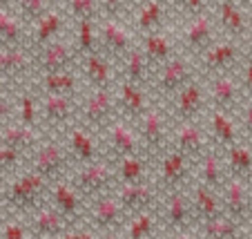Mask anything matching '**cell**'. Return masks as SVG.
Returning a JSON list of instances; mask_svg holds the SVG:
<instances>
[{
	"label": "cell",
	"instance_id": "41",
	"mask_svg": "<svg viewBox=\"0 0 252 239\" xmlns=\"http://www.w3.org/2000/svg\"><path fill=\"white\" fill-rule=\"evenodd\" d=\"M16 103V121L25 125H33V128H38L40 125V99L38 94L29 87H25L18 96L14 99Z\"/></svg>",
	"mask_w": 252,
	"mask_h": 239
},
{
	"label": "cell",
	"instance_id": "53",
	"mask_svg": "<svg viewBox=\"0 0 252 239\" xmlns=\"http://www.w3.org/2000/svg\"><path fill=\"white\" fill-rule=\"evenodd\" d=\"M11 217V208H9V204L5 201V197H2V192H0V226L5 224L7 219Z\"/></svg>",
	"mask_w": 252,
	"mask_h": 239
},
{
	"label": "cell",
	"instance_id": "4",
	"mask_svg": "<svg viewBox=\"0 0 252 239\" xmlns=\"http://www.w3.org/2000/svg\"><path fill=\"white\" fill-rule=\"evenodd\" d=\"M74 186L78 188L85 201H92L105 192L114 190L116 186V170L114 159L98 157L90 163H78V170L74 172Z\"/></svg>",
	"mask_w": 252,
	"mask_h": 239
},
{
	"label": "cell",
	"instance_id": "31",
	"mask_svg": "<svg viewBox=\"0 0 252 239\" xmlns=\"http://www.w3.org/2000/svg\"><path fill=\"white\" fill-rule=\"evenodd\" d=\"M43 141V132L38 128H33V125H25L20 121H7L2 128H0V143L5 145H11V148L20 150L25 152L27 157L36 145Z\"/></svg>",
	"mask_w": 252,
	"mask_h": 239
},
{
	"label": "cell",
	"instance_id": "7",
	"mask_svg": "<svg viewBox=\"0 0 252 239\" xmlns=\"http://www.w3.org/2000/svg\"><path fill=\"white\" fill-rule=\"evenodd\" d=\"M194 74V65L188 61L186 56H174L167 63H163L152 76V83H150V92L157 96L158 101H170L176 92L181 90L188 81H192Z\"/></svg>",
	"mask_w": 252,
	"mask_h": 239
},
{
	"label": "cell",
	"instance_id": "13",
	"mask_svg": "<svg viewBox=\"0 0 252 239\" xmlns=\"http://www.w3.org/2000/svg\"><path fill=\"white\" fill-rule=\"evenodd\" d=\"M114 195L121 201V206L125 208L127 217L136 215L141 210L158 208V201H161V192H158L152 177L143 179V181H134V183H116Z\"/></svg>",
	"mask_w": 252,
	"mask_h": 239
},
{
	"label": "cell",
	"instance_id": "55",
	"mask_svg": "<svg viewBox=\"0 0 252 239\" xmlns=\"http://www.w3.org/2000/svg\"><path fill=\"white\" fill-rule=\"evenodd\" d=\"M16 0H0V9H14Z\"/></svg>",
	"mask_w": 252,
	"mask_h": 239
},
{
	"label": "cell",
	"instance_id": "51",
	"mask_svg": "<svg viewBox=\"0 0 252 239\" xmlns=\"http://www.w3.org/2000/svg\"><path fill=\"white\" fill-rule=\"evenodd\" d=\"M241 90L248 99H252V61H248L243 65V72H241Z\"/></svg>",
	"mask_w": 252,
	"mask_h": 239
},
{
	"label": "cell",
	"instance_id": "2",
	"mask_svg": "<svg viewBox=\"0 0 252 239\" xmlns=\"http://www.w3.org/2000/svg\"><path fill=\"white\" fill-rule=\"evenodd\" d=\"M134 128H136V134L141 139L143 152L150 161H157L167 148H170V121H167V114L161 110L158 103H152L148 110L143 112L136 121H134Z\"/></svg>",
	"mask_w": 252,
	"mask_h": 239
},
{
	"label": "cell",
	"instance_id": "14",
	"mask_svg": "<svg viewBox=\"0 0 252 239\" xmlns=\"http://www.w3.org/2000/svg\"><path fill=\"white\" fill-rule=\"evenodd\" d=\"M47 201L67 221H71V224H81L83 221V212H85L87 201H85V197L78 192V188L74 186L71 179L61 177L49 183Z\"/></svg>",
	"mask_w": 252,
	"mask_h": 239
},
{
	"label": "cell",
	"instance_id": "59",
	"mask_svg": "<svg viewBox=\"0 0 252 239\" xmlns=\"http://www.w3.org/2000/svg\"><path fill=\"white\" fill-rule=\"evenodd\" d=\"M134 2H136V5H138V2H145V0H134Z\"/></svg>",
	"mask_w": 252,
	"mask_h": 239
},
{
	"label": "cell",
	"instance_id": "48",
	"mask_svg": "<svg viewBox=\"0 0 252 239\" xmlns=\"http://www.w3.org/2000/svg\"><path fill=\"white\" fill-rule=\"evenodd\" d=\"M170 5H174L176 9H181L186 16H196L208 11L210 0H170Z\"/></svg>",
	"mask_w": 252,
	"mask_h": 239
},
{
	"label": "cell",
	"instance_id": "44",
	"mask_svg": "<svg viewBox=\"0 0 252 239\" xmlns=\"http://www.w3.org/2000/svg\"><path fill=\"white\" fill-rule=\"evenodd\" d=\"M65 2V16L78 20V18H92L96 20L100 16V2L98 0H63Z\"/></svg>",
	"mask_w": 252,
	"mask_h": 239
},
{
	"label": "cell",
	"instance_id": "28",
	"mask_svg": "<svg viewBox=\"0 0 252 239\" xmlns=\"http://www.w3.org/2000/svg\"><path fill=\"white\" fill-rule=\"evenodd\" d=\"M138 47H141L148 65L152 67V72H157L163 63H167L176 54L174 38H172V34L165 27L157 29V32H150V34H143Z\"/></svg>",
	"mask_w": 252,
	"mask_h": 239
},
{
	"label": "cell",
	"instance_id": "45",
	"mask_svg": "<svg viewBox=\"0 0 252 239\" xmlns=\"http://www.w3.org/2000/svg\"><path fill=\"white\" fill-rule=\"evenodd\" d=\"M49 7H52V0H16L14 2V11L27 25H32L36 18H40Z\"/></svg>",
	"mask_w": 252,
	"mask_h": 239
},
{
	"label": "cell",
	"instance_id": "35",
	"mask_svg": "<svg viewBox=\"0 0 252 239\" xmlns=\"http://www.w3.org/2000/svg\"><path fill=\"white\" fill-rule=\"evenodd\" d=\"M196 163H199V177H196V181H201L203 186L214 188V190L221 192V188L228 181L230 174H228V168H225L221 154L217 152V148L212 145Z\"/></svg>",
	"mask_w": 252,
	"mask_h": 239
},
{
	"label": "cell",
	"instance_id": "54",
	"mask_svg": "<svg viewBox=\"0 0 252 239\" xmlns=\"http://www.w3.org/2000/svg\"><path fill=\"white\" fill-rule=\"evenodd\" d=\"M16 83H11L7 76H2L0 74V96H7V94H11V87H14Z\"/></svg>",
	"mask_w": 252,
	"mask_h": 239
},
{
	"label": "cell",
	"instance_id": "47",
	"mask_svg": "<svg viewBox=\"0 0 252 239\" xmlns=\"http://www.w3.org/2000/svg\"><path fill=\"white\" fill-rule=\"evenodd\" d=\"M27 237H32L27 221L11 219L9 217L5 224L0 226V239H27Z\"/></svg>",
	"mask_w": 252,
	"mask_h": 239
},
{
	"label": "cell",
	"instance_id": "39",
	"mask_svg": "<svg viewBox=\"0 0 252 239\" xmlns=\"http://www.w3.org/2000/svg\"><path fill=\"white\" fill-rule=\"evenodd\" d=\"M225 152V168H228L230 177H241V179H250L252 177V148L241 141L223 148Z\"/></svg>",
	"mask_w": 252,
	"mask_h": 239
},
{
	"label": "cell",
	"instance_id": "27",
	"mask_svg": "<svg viewBox=\"0 0 252 239\" xmlns=\"http://www.w3.org/2000/svg\"><path fill=\"white\" fill-rule=\"evenodd\" d=\"M181 40H183V47L190 54H194V56L205 52L217 40L214 38V20L210 18L208 11L196 16H188V20L183 23V29H181Z\"/></svg>",
	"mask_w": 252,
	"mask_h": 239
},
{
	"label": "cell",
	"instance_id": "25",
	"mask_svg": "<svg viewBox=\"0 0 252 239\" xmlns=\"http://www.w3.org/2000/svg\"><path fill=\"white\" fill-rule=\"evenodd\" d=\"M78 112V101L71 94H52V92H43L40 99V121L49 125V128H65L69 121L76 119Z\"/></svg>",
	"mask_w": 252,
	"mask_h": 239
},
{
	"label": "cell",
	"instance_id": "12",
	"mask_svg": "<svg viewBox=\"0 0 252 239\" xmlns=\"http://www.w3.org/2000/svg\"><path fill=\"white\" fill-rule=\"evenodd\" d=\"M96 23H98L96 25V29H98V47L114 63L136 45L134 43V34L116 16H98Z\"/></svg>",
	"mask_w": 252,
	"mask_h": 239
},
{
	"label": "cell",
	"instance_id": "11",
	"mask_svg": "<svg viewBox=\"0 0 252 239\" xmlns=\"http://www.w3.org/2000/svg\"><path fill=\"white\" fill-rule=\"evenodd\" d=\"M170 148L181 150L192 161H199L212 148V141H210L208 130L201 123H196V121H179V123H174L170 128Z\"/></svg>",
	"mask_w": 252,
	"mask_h": 239
},
{
	"label": "cell",
	"instance_id": "18",
	"mask_svg": "<svg viewBox=\"0 0 252 239\" xmlns=\"http://www.w3.org/2000/svg\"><path fill=\"white\" fill-rule=\"evenodd\" d=\"M0 74L7 76L16 85L33 78L36 76V58H33V52L29 47H25V45L0 47Z\"/></svg>",
	"mask_w": 252,
	"mask_h": 239
},
{
	"label": "cell",
	"instance_id": "1",
	"mask_svg": "<svg viewBox=\"0 0 252 239\" xmlns=\"http://www.w3.org/2000/svg\"><path fill=\"white\" fill-rule=\"evenodd\" d=\"M47 188L49 181H45L40 174L27 168L25 172L14 174L11 181H7V186L2 188V197L9 204L11 212L29 215L47 201Z\"/></svg>",
	"mask_w": 252,
	"mask_h": 239
},
{
	"label": "cell",
	"instance_id": "40",
	"mask_svg": "<svg viewBox=\"0 0 252 239\" xmlns=\"http://www.w3.org/2000/svg\"><path fill=\"white\" fill-rule=\"evenodd\" d=\"M157 210L158 208H152V210H141L136 215H129L125 219L121 233L127 239H148L154 235L157 230Z\"/></svg>",
	"mask_w": 252,
	"mask_h": 239
},
{
	"label": "cell",
	"instance_id": "23",
	"mask_svg": "<svg viewBox=\"0 0 252 239\" xmlns=\"http://www.w3.org/2000/svg\"><path fill=\"white\" fill-rule=\"evenodd\" d=\"M27 217V226H29V233L32 237H40V239H47V237H63L67 230L71 228V221H67L56 208L45 201L43 206H38L36 210H32Z\"/></svg>",
	"mask_w": 252,
	"mask_h": 239
},
{
	"label": "cell",
	"instance_id": "46",
	"mask_svg": "<svg viewBox=\"0 0 252 239\" xmlns=\"http://www.w3.org/2000/svg\"><path fill=\"white\" fill-rule=\"evenodd\" d=\"M23 161H25V152L11 148V145L0 143V174L16 172L18 166H23Z\"/></svg>",
	"mask_w": 252,
	"mask_h": 239
},
{
	"label": "cell",
	"instance_id": "20",
	"mask_svg": "<svg viewBox=\"0 0 252 239\" xmlns=\"http://www.w3.org/2000/svg\"><path fill=\"white\" fill-rule=\"evenodd\" d=\"M114 92H116V110H119V116L129 121V123H134L143 112L152 105V96H150L152 92L145 85H138V83L121 78L119 90H114Z\"/></svg>",
	"mask_w": 252,
	"mask_h": 239
},
{
	"label": "cell",
	"instance_id": "16",
	"mask_svg": "<svg viewBox=\"0 0 252 239\" xmlns=\"http://www.w3.org/2000/svg\"><path fill=\"white\" fill-rule=\"evenodd\" d=\"M36 58V76L43 72H58V69H74L78 65V52L74 43L63 36L54 38L38 52H33Z\"/></svg>",
	"mask_w": 252,
	"mask_h": 239
},
{
	"label": "cell",
	"instance_id": "15",
	"mask_svg": "<svg viewBox=\"0 0 252 239\" xmlns=\"http://www.w3.org/2000/svg\"><path fill=\"white\" fill-rule=\"evenodd\" d=\"M63 137H65L63 141H65L74 163H90L94 159L103 157L100 154V143H98V132L90 130L81 121H69L63 128Z\"/></svg>",
	"mask_w": 252,
	"mask_h": 239
},
{
	"label": "cell",
	"instance_id": "57",
	"mask_svg": "<svg viewBox=\"0 0 252 239\" xmlns=\"http://www.w3.org/2000/svg\"><path fill=\"white\" fill-rule=\"evenodd\" d=\"M248 61H252V43H250V47H248Z\"/></svg>",
	"mask_w": 252,
	"mask_h": 239
},
{
	"label": "cell",
	"instance_id": "50",
	"mask_svg": "<svg viewBox=\"0 0 252 239\" xmlns=\"http://www.w3.org/2000/svg\"><path fill=\"white\" fill-rule=\"evenodd\" d=\"M14 110H16V103H14V99H11V94L0 96V128H2L7 121H11Z\"/></svg>",
	"mask_w": 252,
	"mask_h": 239
},
{
	"label": "cell",
	"instance_id": "17",
	"mask_svg": "<svg viewBox=\"0 0 252 239\" xmlns=\"http://www.w3.org/2000/svg\"><path fill=\"white\" fill-rule=\"evenodd\" d=\"M100 134H103L107 150L112 152V159H121V157H127V154H145L134 123L121 119V116L110 121L107 128Z\"/></svg>",
	"mask_w": 252,
	"mask_h": 239
},
{
	"label": "cell",
	"instance_id": "60",
	"mask_svg": "<svg viewBox=\"0 0 252 239\" xmlns=\"http://www.w3.org/2000/svg\"><path fill=\"white\" fill-rule=\"evenodd\" d=\"M237 2H243V0H237Z\"/></svg>",
	"mask_w": 252,
	"mask_h": 239
},
{
	"label": "cell",
	"instance_id": "43",
	"mask_svg": "<svg viewBox=\"0 0 252 239\" xmlns=\"http://www.w3.org/2000/svg\"><path fill=\"white\" fill-rule=\"evenodd\" d=\"M199 228H201V237H208V239H234V237L241 235L243 224L234 221L232 217H228V215H219V217H214V219H210V221L199 224Z\"/></svg>",
	"mask_w": 252,
	"mask_h": 239
},
{
	"label": "cell",
	"instance_id": "22",
	"mask_svg": "<svg viewBox=\"0 0 252 239\" xmlns=\"http://www.w3.org/2000/svg\"><path fill=\"white\" fill-rule=\"evenodd\" d=\"M205 90H208V101L212 103V107H219V110H228L234 112L241 103V81L232 76L230 72H221L214 74V76L205 78Z\"/></svg>",
	"mask_w": 252,
	"mask_h": 239
},
{
	"label": "cell",
	"instance_id": "33",
	"mask_svg": "<svg viewBox=\"0 0 252 239\" xmlns=\"http://www.w3.org/2000/svg\"><path fill=\"white\" fill-rule=\"evenodd\" d=\"M205 130L210 134V141L214 145H219L221 150L239 141V128L232 119V112H228V110L212 107V112H210V125Z\"/></svg>",
	"mask_w": 252,
	"mask_h": 239
},
{
	"label": "cell",
	"instance_id": "49",
	"mask_svg": "<svg viewBox=\"0 0 252 239\" xmlns=\"http://www.w3.org/2000/svg\"><path fill=\"white\" fill-rule=\"evenodd\" d=\"M98 2H100V16H116V18H121L127 0H98Z\"/></svg>",
	"mask_w": 252,
	"mask_h": 239
},
{
	"label": "cell",
	"instance_id": "30",
	"mask_svg": "<svg viewBox=\"0 0 252 239\" xmlns=\"http://www.w3.org/2000/svg\"><path fill=\"white\" fill-rule=\"evenodd\" d=\"M217 23L234 40L246 38L250 29L248 14L241 9V2L237 0H217Z\"/></svg>",
	"mask_w": 252,
	"mask_h": 239
},
{
	"label": "cell",
	"instance_id": "3",
	"mask_svg": "<svg viewBox=\"0 0 252 239\" xmlns=\"http://www.w3.org/2000/svg\"><path fill=\"white\" fill-rule=\"evenodd\" d=\"M25 159H27L29 170H33L36 174H40V177L49 183L56 181V179H61V177H65L67 170H69V166L74 163L71 157H69V150H67L65 141L56 139V137H52V139H43Z\"/></svg>",
	"mask_w": 252,
	"mask_h": 239
},
{
	"label": "cell",
	"instance_id": "21",
	"mask_svg": "<svg viewBox=\"0 0 252 239\" xmlns=\"http://www.w3.org/2000/svg\"><path fill=\"white\" fill-rule=\"evenodd\" d=\"M221 206L223 215L232 217L239 224H246L252 217V197L248 190L246 179L241 177H228V181L221 188Z\"/></svg>",
	"mask_w": 252,
	"mask_h": 239
},
{
	"label": "cell",
	"instance_id": "19",
	"mask_svg": "<svg viewBox=\"0 0 252 239\" xmlns=\"http://www.w3.org/2000/svg\"><path fill=\"white\" fill-rule=\"evenodd\" d=\"M241 58V45L232 40H214L205 52L199 54V65L205 78L221 72H232V67Z\"/></svg>",
	"mask_w": 252,
	"mask_h": 239
},
{
	"label": "cell",
	"instance_id": "37",
	"mask_svg": "<svg viewBox=\"0 0 252 239\" xmlns=\"http://www.w3.org/2000/svg\"><path fill=\"white\" fill-rule=\"evenodd\" d=\"M25 43H27V23L14 9H0V47H16Z\"/></svg>",
	"mask_w": 252,
	"mask_h": 239
},
{
	"label": "cell",
	"instance_id": "61",
	"mask_svg": "<svg viewBox=\"0 0 252 239\" xmlns=\"http://www.w3.org/2000/svg\"><path fill=\"white\" fill-rule=\"evenodd\" d=\"M0 177H2V174H0Z\"/></svg>",
	"mask_w": 252,
	"mask_h": 239
},
{
	"label": "cell",
	"instance_id": "52",
	"mask_svg": "<svg viewBox=\"0 0 252 239\" xmlns=\"http://www.w3.org/2000/svg\"><path fill=\"white\" fill-rule=\"evenodd\" d=\"M241 130L248 134V137H252V99L248 101L243 112H241Z\"/></svg>",
	"mask_w": 252,
	"mask_h": 239
},
{
	"label": "cell",
	"instance_id": "56",
	"mask_svg": "<svg viewBox=\"0 0 252 239\" xmlns=\"http://www.w3.org/2000/svg\"><path fill=\"white\" fill-rule=\"evenodd\" d=\"M248 23H250V27H252V0H250V5H248Z\"/></svg>",
	"mask_w": 252,
	"mask_h": 239
},
{
	"label": "cell",
	"instance_id": "29",
	"mask_svg": "<svg viewBox=\"0 0 252 239\" xmlns=\"http://www.w3.org/2000/svg\"><path fill=\"white\" fill-rule=\"evenodd\" d=\"M188 195H190L192 212H194V224H203V221H210L214 217L223 215L219 190L203 186L201 181H194L188 186Z\"/></svg>",
	"mask_w": 252,
	"mask_h": 239
},
{
	"label": "cell",
	"instance_id": "32",
	"mask_svg": "<svg viewBox=\"0 0 252 239\" xmlns=\"http://www.w3.org/2000/svg\"><path fill=\"white\" fill-rule=\"evenodd\" d=\"M116 69H119L121 78L138 83V85H145V87H150L152 76H154L152 67L148 65V61H145V56H143L138 45H134L125 56H121L119 61H116Z\"/></svg>",
	"mask_w": 252,
	"mask_h": 239
},
{
	"label": "cell",
	"instance_id": "58",
	"mask_svg": "<svg viewBox=\"0 0 252 239\" xmlns=\"http://www.w3.org/2000/svg\"><path fill=\"white\" fill-rule=\"evenodd\" d=\"M248 221H250V235H252V217H250V219H248Z\"/></svg>",
	"mask_w": 252,
	"mask_h": 239
},
{
	"label": "cell",
	"instance_id": "34",
	"mask_svg": "<svg viewBox=\"0 0 252 239\" xmlns=\"http://www.w3.org/2000/svg\"><path fill=\"white\" fill-rule=\"evenodd\" d=\"M170 16V0H145L138 2L136 9V29L141 34H150L165 27Z\"/></svg>",
	"mask_w": 252,
	"mask_h": 239
},
{
	"label": "cell",
	"instance_id": "38",
	"mask_svg": "<svg viewBox=\"0 0 252 239\" xmlns=\"http://www.w3.org/2000/svg\"><path fill=\"white\" fill-rule=\"evenodd\" d=\"M40 76V87L43 92H52V94H78L81 87V78H78L76 69H58V72H43Z\"/></svg>",
	"mask_w": 252,
	"mask_h": 239
},
{
	"label": "cell",
	"instance_id": "42",
	"mask_svg": "<svg viewBox=\"0 0 252 239\" xmlns=\"http://www.w3.org/2000/svg\"><path fill=\"white\" fill-rule=\"evenodd\" d=\"M76 23V29H74V47L78 52V58L83 54H90V52H96L98 47V29H96V20L92 18H78L74 20Z\"/></svg>",
	"mask_w": 252,
	"mask_h": 239
},
{
	"label": "cell",
	"instance_id": "8",
	"mask_svg": "<svg viewBox=\"0 0 252 239\" xmlns=\"http://www.w3.org/2000/svg\"><path fill=\"white\" fill-rule=\"evenodd\" d=\"M167 103H170V116L174 123H179V121H196L201 116V112L205 110V105H208L205 78L194 76L192 81H188Z\"/></svg>",
	"mask_w": 252,
	"mask_h": 239
},
{
	"label": "cell",
	"instance_id": "9",
	"mask_svg": "<svg viewBox=\"0 0 252 239\" xmlns=\"http://www.w3.org/2000/svg\"><path fill=\"white\" fill-rule=\"evenodd\" d=\"M87 204H90V210H87V226L90 228H94L96 233H121L125 219H127V212L121 206V201L116 199L114 190L105 192Z\"/></svg>",
	"mask_w": 252,
	"mask_h": 239
},
{
	"label": "cell",
	"instance_id": "10",
	"mask_svg": "<svg viewBox=\"0 0 252 239\" xmlns=\"http://www.w3.org/2000/svg\"><path fill=\"white\" fill-rule=\"evenodd\" d=\"M161 197H163V204L158 201V208L163 212L161 219L167 233L183 235L188 230H192V226H194V212H192L188 188H179V190L165 192Z\"/></svg>",
	"mask_w": 252,
	"mask_h": 239
},
{
	"label": "cell",
	"instance_id": "5",
	"mask_svg": "<svg viewBox=\"0 0 252 239\" xmlns=\"http://www.w3.org/2000/svg\"><path fill=\"white\" fill-rule=\"evenodd\" d=\"M78 121L94 132H103L110 121L119 116L116 110V92L114 87H90L85 99L78 103Z\"/></svg>",
	"mask_w": 252,
	"mask_h": 239
},
{
	"label": "cell",
	"instance_id": "24",
	"mask_svg": "<svg viewBox=\"0 0 252 239\" xmlns=\"http://www.w3.org/2000/svg\"><path fill=\"white\" fill-rule=\"evenodd\" d=\"M65 29V11L49 7L40 18H36L32 25H27V47L32 52H38L54 38H58Z\"/></svg>",
	"mask_w": 252,
	"mask_h": 239
},
{
	"label": "cell",
	"instance_id": "36",
	"mask_svg": "<svg viewBox=\"0 0 252 239\" xmlns=\"http://www.w3.org/2000/svg\"><path fill=\"white\" fill-rule=\"evenodd\" d=\"M116 183H134L152 177V161L145 154H127L114 159Z\"/></svg>",
	"mask_w": 252,
	"mask_h": 239
},
{
	"label": "cell",
	"instance_id": "6",
	"mask_svg": "<svg viewBox=\"0 0 252 239\" xmlns=\"http://www.w3.org/2000/svg\"><path fill=\"white\" fill-rule=\"evenodd\" d=\"M154 163H157L154 183L161 195L179 190V188H188L192 183V163L194 161L186 157L181 150L167 148Z\"/></svg>",
	"mask_w": 252,
	"mask_h": 239
},
{
	"label": "cell",
	"instance_id": "26",
	"mask_svg": "<svg viewBox=\"0 0 252 239\" xmlns=\"http://www.w3.org/2000/svg\"><path fill=\"white\" fill-rule=\"evenodd\" d=\"M81 63V74L90 87H112L116 78V63L112 61L103 49L83 54L78 58Z\"/></svg>",
	"mask_w": 252,
	"mask_h": 239
}]
</instances>
